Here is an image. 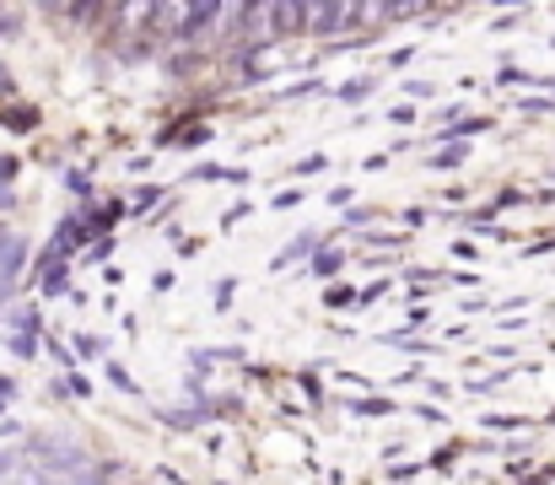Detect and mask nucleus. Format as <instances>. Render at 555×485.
I'll return each mask as SVG.
<instances>
[{
	"label": "nucleus",
	"instance_id": "nucleus-1",
	"mask_svg": "<svg viewBox=\"0 0 555 485\" xmlns=\"http://www.w3.org/2000/svg\"><path fill=\"white\" fill-rule=\"evenodd\" d=\"M357 16V5H302V22H308V33H335L340 22H351Z\"/></svg>",
	"mask_w": 555,
	"mask_h": 485
},
{
	"label": "nucleus",
	"instance_id": "nucleus-2",
	"mask_svg": "<svg viewBox=\"0 0 555 485\" xmlns=\"http://www.w3.org/2000/svg\"><path fill=\"white\" fill-rule=\"evenodd\" d=\"M464 157H469V146L459 141V146H442V152L431 157V167H453V162H464Z\"/></svg>",
	"mask_w": 555,
	"mask_h": 485
}]
</instances>
